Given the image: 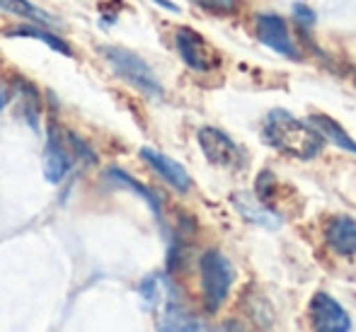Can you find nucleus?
I'll return each mask as SVG.
<instances>
[{"instance_id": "nucleus-1", "label": "nucleus", "mask_w": 356, "mask_h": 332, "mask_svg": "<svg viewBox=\"0 0 356 332\" xmlns=\"http://www.w3.org/2000/svg\"><path fill=\"white\" fill-rule=\"evenodd\" d=\"M262 139L267 145L282 150L286 155H293L298 160H310L323 153L325 139L320 136L318 129L310 124H303L289 114L286 109H272L264 122Z\"/></svg>"}, {"instance_id": "nucleus-2", "label": "nucleus", "mask_w": 356, "mask_h": 332, "mask_svg": "<svg viewBox=\"0 0 356 332\" xmlns=\"http://www.w3.org/2000/svg\"><path fill=\"white\" fill-rule=\"evenodd\" d=\"M99 54L104 56V61L112 66L114 73L122 80H127L129 85L138 90V93L148 95V97H160L163 95V85H160L155 70L143 61L138 54L129 52L124 47H102Z\"/></svg>"}, {"instance_id": "nucleus-3", "label": "nucleus", "mask_w": 356, "mask_h": 332, "mask_svg": "<svg viewBox=\"0 0 356 332\" xmlns=\"http://www.w3.org/2000/svg\"><path fill=\"white\" fill-rule=\"evenodd\" d=\"M233 279H235V271L233 264L228 262V258L220 255L218 250H209L202 258V289H204L207 308L211 313H216L225 303L230 286H233Z\"/></svg>"}, {"instance_id": "nucleus-4", "label": "nucleus", "mask_w": 356, "mask_h": 332, "mask_svg": "<svg viewBox=\"0 0 356 332\" xmlns=\"http://www.w3.org/2000/svg\"><path fill=\"white\" fill-rule=\"evenodd\" d=\"M175 47H177V54L182 56V61L192 70H199V73L213 70L220 61L218 52L192 27H179L175 32Z\"/></svg>"}, {"instance_id": "nucleus-5", "label": "nucleus", "mask_w": 356, "mask_h": 332, "mask_svg": "<svg viewBox=\"0 0 356 332\" xmlns=\"http://www.w3.org/2000/svg\"><path fill=\"white\" fill-rule=\"evenodd\" d=\"M310 323L313 332H349V313L330 294H315L310 301Z\"/></svg>"}, {"instance_id": "nucleus-6", "label": "nucleus", "mask_w": 356, "mask_h": 332, "mask_svg": "<svg viewBox=\"0 0 356 332\" xmlns=\"http://www.w3.org/2000/svg\"><path fill=\"white\" fill-rule=\"evenodd\" d=\"M199 145H202L207 160L213 165L230 168V165L240 163V148L233 143V139L225 136L220 129H213V127L199 129Z\"/></svg>"}, {"instance_id": "nucleus-7", "label": "nucleus", "mask_w": 356, "mask_h": 332, "mask_svg": "<svg viewBox=\"0 0 356 332\" xmlns=\"http://www.w3.org/2000/svg\"><path fill=\"white\" fill-rule=\"evenodd\" d=\"M257 37L264 47L274 49L277 54H282L286 58H298V52H296L293 42H291V34H289V27L279 15H259L257 17Z\"/></svg>"}, {"instance_id": "nucleus-8", "label": "nucleus", "mask_w": 356, "mask_h": 332, "mask_svg": "<svg viewBox=\"0 0 356 332\" xmlns=\"http://www.w3.org/2000/svg\"><path fill=\"white\" fill-rule=\"evenodd\" d=\"M141 158L170 184V187H175L177 192H189L192 180H189L187 170H184L177 160L168 158V155L160 153V150H155V148H141Z\"/></svg>"}, {"instance_id": "nucleus-9", "label": "nucleus", "mask_w": 356, "mask_h": 332, "mask_svg": "<svg viewBox=\"0 0 356 332\" xmlns=\"http://www.w3.org/2000/svg\"><path fill=\"white\" fill-rule=\"evenodd\" d=\"M68 173H71V155L56 132H49L47 145H44V177L51 184H58L61 180H66Z\"/></svg>"}, {"instance_id": "nucleus-10", "label": "nucleus", "mask_w": 356, "mask_h": 332, "mask_svg": "<svg viewBox=\"0 0 356 332\" xmlns=\"http://www.w3.org/2000/svg\"><path fill=\"white\" fill-rule=\"evenodd\" d=\"M325 240L337 255H356V221L349 216H334L325 228Z\"/></svg>"}, {"instance_id": "nucleus-11", "label": "nucleus", "mask_w": 356, "mask_h": 332, "mask_svg": "<svg viewBox=\"0 0 356 332\" xmlns=\"http://www.w3.org/2000/svg\"><path fill=\"white\" fill-rule=\"evenodd\" d=\"M8 37H24V39H39V42H44L47 47H51L54 52L63 54V56H73V49L68 47L66 42L61 39V34H54L51 29H47L44 24H19V27H13L8 29Z\"/></svg>"}, {"instance_id": "nucleus-12", "label": "nucleus", "mask_w": 356, "mask_h": 332, "mask_svg": "<svg viewBox=\"0 0 356 332\" xmlns=\"http://www.w3.org/2000/svg\"><path fill=\"white\" fill-rule=\"evenodd\" d=\"M158 332H204V325L199 323L194 315H189L182 306L170 303L168 308L163 310Z\"/></svg>"}, {"instance_id": "nucleus-13", "label": "nucleus", "mask_w": 356, "mask_h": 332, "mask_svg": "<svg viewBox=\"0 0 356 332\" xmlns=\"http://www.w3.org/2000/svg\"><path fill=\"white\" fill-rule=\"evenodd\" d=\"M0 13H8V15H13V17L24 19V22L44 24V27H47V24H58L56 17H51L47 10L37 8V5L29 3V0H0Z\"/></svg>"}, {"instance_id": "nucleus-14", "label": "nucleus", "mask_w": 356, "mask_h": 332, "mask_svg": "<svg viewBox=\"0 0 356 332\" xmlns=\"http://www.w3.org/2000/svg\"><path fill=\"white\" fill-rule=\"evenodd\" d=\"M233 201L240 214L248 221H252V223L264 226V228H279V223H282V219L272 209H267V206L254 201L252 197H248V194H238V197H233Z\"/></svg>"}, {"instance_id": "nucleus-15", "label": "nucleus", "mask_w": 356, "mask_h": 332, "mask_svg": "<svg viewBox=\"0 0 356 332\" xmlns=\"http://www.w3.org/2000/svg\"><path fill=\"white\" fill-rule=\"evenodd\" d=\"M107 177L112 180V182H117L119 187H127V189H131L134 194H138L145 204L153 209V214L155 216H163V206H160V197L158 194L153 192V189H148L145 184H141V182H136V180L131 177V175H127L124 170H119V168H109L107 170Z\"/></svg>"}, {"instance_id": "nucleus-16", "label": "nucleus", "mask_w": 356, "mask_h": 332, "mask_svg": "<svg viewBox=\"0 0 356 332\" xmlns=\"http://www.w3.org/2000/svg\"><path fill=\"white\" fill-rule=\"evenodd\" d=\"M310 124H315V129H318L323 139L332 141L334 145L349 150V153H356V141L347 132H344V129L339 127L334 119L325 117V114H313V117H310Z\"/></svg>"}, {"instance_id": "nucleus-17", "label": "nucleus", "mask_w": 356, "mask_h": 332, "mask_svg": "<svg viewBox=\"0 0 356 332\" xmlns=\"http://www.w3.org/2000/svg\"><path fill=\"white\" fill-rule=\"evenodd\" d=\"M194 3L202 5L204 10H209L213 15H225L235 8V0H194Z\"/></svg>"}, {"instance_id": "nucleus-18", "label": "nucleus", "mask_w": 356, "mask_h": 332, "mask_svg": "<svg viewBox=\"0 0 356 332\" xmlns=\"http://www.w3.org/2000/svg\"><path fill=\"white\" fill-rule=\"evenodd\" d=\"M138 291H141V296L145 299V303H155V299L160 296L158 276H150V279H145L143 284L138 286Z\"/></svg>"}, {"instance_id": "nucleus-19", "label": "nucleus", "mask_w": 356, "mask_h": 332, "mask_svg": "<svg viewBox=\"0 0 356 332\" xmlns=\"http://www.w3.org/2000/svg\"><path fill=\"white\" fill-rule=\"evenodd\" d=\"M68 139H71V143L75 145V150H78V155H83V158L88 160V163H95V153L88 148V143H85L83 139H78V136H75V134H68Z\"/></svg>"}, {"instance_id": "nucleus-20", "label": "nucleus", "mask_w": 356, "mask_h": 332, "mask_svg": "<svg viewBox=\"0 0 356 332\" xmlns=\"http://www.w3.org/2000/svg\"><path fill=\"white\" fill-rule=\"evenodd\" d=\"M8 102H10V88H8V85L0 83V112H3V109L8 107Z\"/></svg>"}, {"instance_id": "nucleus-21", "label": "nucleus", "mask_w": 356, "mask_h": 332, "mask_svg": "<svg viewBox=\"0 0 356 332\" xmlns=\"http://www.w3.org/2000/svg\"><path fill=\"white\" fill-rule=\"evenodd\" d=\"M155 3H160V5H163V8H168V10H177V5L170 3V0H155Z\"/></svg>"}, {"instance_id": "nucleus-22", "label": "nucleus", "mask_w": 356, "mask_h": 332, "mask_svg": "<svg viewBox=\"0 0 356 332\" xmlns=\"http://www.w3.org/2000/svg\"><path fill=\"white\" fill-rule=\"evenodd\" d=\"M216 332H230L228 328H220V330H216Z\"/></svg>"}]
</instances>
